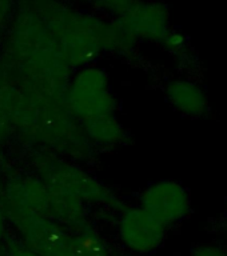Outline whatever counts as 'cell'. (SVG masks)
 Here are the masks:
<instances>
[{
  "instance_id": "2e32d148",
  "label": "cell",
  "mask_w": 227,
  "mask_h": 256,
  "mask_svg": "<svg viewBox=\"0 0 227 256\" xmlns=\"http://www.w3.org/2000/svg\"><path fill=\"white\" fill-rule=\"evenodd\" d=\"M15 10L16 0H0V35L6 32L10 26Z\"/></svg>"
},
{
  "instance_id": "30bf717a",
  "label": "cell",
  "mask_w": 227,
  "mask_h": 256,
  "mask_svg": "<svg viewBox=\"0 0 227 256\" xmlns=\"http://www.w3.org/2000/svg\"><path fill=\"white\" fill-rule=\"evenodd\" d=\"M71 244L79 256H110L107 242L91 224L80 231L72 232Z\"/></svg>"
},
{
  "instance_id": "ba28073f",
  "label": "cell",
  "mask_w": 227,
  "mask_h": 256,
  "mask_svg": "<svg viewBox=\"0 0 227 256\" xmlns=\"http://www.w3.org/2000/svg\"><path fill=\"white\" fill-rule=\"evenodd\" d=\"M50 218L68 231L78 232L90 226L87 204L75 196L50 190Z\"/></svg>"
},
{
  "instance_id": "8992f818",
  "label": "cell",
  "mask_w": 227,
  "mask_h": 256,
  "mask_svg": "<svg viewBox=\"0 0 227 256\" xmlns=\"http://www.w3.org/2000/svg\"><path fill=\"white\" fill-rule=\"evenodd\" d=\"M164 96L168 104L184 118L207 119L211 115V100L207 90L192 76H175L167 80Z\"/></svg>"
},
{
  "instance_id": "e0dca14e",
  "label": "cell",
  "mask_w": 227,
  "mask_h": 256,
  "mask_svg": "<svg viewBox=\"0 0 227 256\" xmlns=\"http://www.w3.org/2000/svg\"><path fill=\"white\" fill-rule=\"evenodd\" d=\"M7 216H6V208H4V200L0 191V246L3 244L4 239L7 238Z\"/></svg>"
},
{
  "instance_id": "9a60e30c",
  "label": "cell",
  "mask_w": 227,
  "mask_h": 256,
  "mask_svg": "<svg viewBox=\"0 0 227 256\" xmlns=\"http://www.w3.org/2000/svg\"><path fill=\"white\" fill-rule=\"evenodd\" d=\"M6 80H7V74H4V72L2 71V68H0V143L7 138L8 132H10V128L12 127L3 102V87L4 83H6Z\"/></svg>"
},
{
  "instance_id": "7a4b0ae2",
  "label": "cell",
  "mask_w": 227,
  "mask_h": 256,
  "mask_svg": "<svg viewBox=\"0 0 227 256\" xmlns=\"http://www.w3.org/2000/svg\"><path fill=\"white\" fill-rule=\"evenodd\" d=\"M64 104L80 123L95 116L115 114L118 99L112 94L108 72L98 64L75 70L68 80Z\"/></svg>"
},
{
  "instance_id": "7c38bea8",
  "label": "cell",
  "mask_w": 227,
  "mask_h": 256,
  "mask_svg": "<svg viewBox=\"0 0 227 256\" xmlns=\"http://www.w3.org/2000/svg\"><path fill=\"white\" fill-rule=\"evenodd\" d=\"M135 2L136 0H87L95 14L108 19H120Z\"/></svg>"
},
{
  "instance_id": "d6986e66",
  "label": "cell",
  "mask_w": 227,
  "mask_h": 256,
  "mask_svg": "<svg viewBox=\"0 0 227 256\" xmlns=\"http://www.w3.org/2000/svg\"><path fill=\"white\" fill-rule=\"evenodd\" d=\"M223 218H224V222H226V224H227V199H226V202H224V208H223Z\"/></svg>"
},
{
  "instance_id": "3957f363",
  "label": "cell",
  "mask_w": 227,
  "mask_h": 256,
  "mask_svg": "<svg viewBox=\"0 0 227 256\" xmlns=\"http://www.w3.org/2000/svg\"><path fill=\"white\" fill-rule=\"evenodd\" d=\"M167 226L138 206H124L119 211L116 231L122 246L138 256L155 254L167 238Z\"/></svg>"
},
{
  "instance_id": "4fadbf2b",
  "label": "cell",
  "mask_w": 227,
  "mask_h": 256,
  "mask_svg": "<svg viewBox=\"0 0 227 256\" xmlns=\"http://www.w3.org/2000/svg\"><path fill=\"white\" fill-rule=\"evenodd\" d=\"M188 256H227V244L222 242H202L190 250Z\"/></svg>"
},
{
  "instance_id": "277c9868",
  "label": "cell",
  "mask_w": 227,
  "mask_h": 256,
  "mask_svg": "<svg viewBox=\"0 0 227 256\" xmlns=\"http://www.w3.org/2000/svg\"><path fill=\"white\" fill-rule=\"evenodd\" d=\"M139 206L170 228L191 215V194L178 180L162 179L142 190Z\"/></svg>"
},
{
  "instance_id": "6da1fadb",
  "label": "cell",
  "mask_w": 227,
  "mask_h": 256,
  "mask_svg": "<svg viewBox=\"0 0 227 256\" xmlns=\"http://www.w3.org/2000/svg\"><path fill=\"white\" fill-rule=\"evenodd\" d=\"M30 163L35 170V175L39 176L50 190L75 196L86 204L103 206L118 212L126 206L111 188L79 164L62 158L51 150L34 151Z\"/></svg>"
},
{
  "instance_id": "5b68a950",
  "label": "cell",
  "mask_w": 227,
  "mask_h": 256,
  "mask_svg": "<svg viewBox=\"0 0 227 256\" xmlns=\"http://www.w3.org/2000/svg\"><path fill=\"white\" fill-rule=\"evenodd\" d=\"M120 23L139 42L158 43L171 30V12L166 4L155 0H136Z\"/></svg>"
},
{
  "instance_id": "5bb4252c",
  "label": "cell",
  "mask_w": 227,
  "mask_h": 256,
  "mask_svg": "<svg viewBox=\"0 0 227 256\" xmlns=\"http://www.w3.org/2000/svg\"><path fill=\"white\" fill-rule=\"evenodd\" d=\"M4 256H40L38 252L27 247L18 238H6L3 242Z\"/></svg>"
},
{
  "instance_id": "9c48e42d",
  "label": "cell",
  "mask_w": 227,
  "mask_h": 256,
  "mask_svg": "<svg viewBox=\"0 0 227 256\" xmlns=\"http://www.w3.org/2000/svg\"><path fill=\"white\" fill-rule=\"evenodd\" d=\"M83 131L90 143L102 147H116L130 142V134L115 114L95 116L82 122Z\"/></svg>"
},
{
  "instance_id": "ac0fdd59",
  "label": "cell",
  "mask_w": 227,
  "mask_h": 256,
  "mask_svg": "<svg viewBox=\"0 0 227 256\" xmlns=\"http://www.w3.org/2000/svg\"><path fill=\"white\" fill-rule=\"evenodd\" d=\"M71 236H72V232H71ZM71 236H70V240H68L67 246H66L62 251H59L58 254H55V255H52V256H79L75 251H74V248H72Z\"/></svg>"
},
{
  "instance_id": "52a82bcc",
  "label": "cell",
  "mask_w": 227,
  "mask_h": 256,
  "mask_svg": "<svg viewBox=\"0 0 227 256\" xmlns=\"http://www.w3.org/2000/svg\"><path fill=\"white\" fill-rule=\"evenodd\" d=\"M2 191L4 203L24 208L36 215L50 216V191L38 175H11Z\"/></svg>"
},
{
  "instance_id": "8fae6325",
  "label": "cell",
  "mask_w": 227,
  "mask_h": 256,
  "mask_svg": "<svg viewBox=\"0 0 227 256\" xmlns=\"http://www.w3.org/2000/svg\"><path fill=\"white\" fill-rule=\"evenodd\" d=\"M160 46L174 59L183 62V63H191L192 58H194L191 46H190L187 36L179 30L171 28L167 32V35L164 36L163 40L160 42Z\"/></svg>"
}]
</instances>
